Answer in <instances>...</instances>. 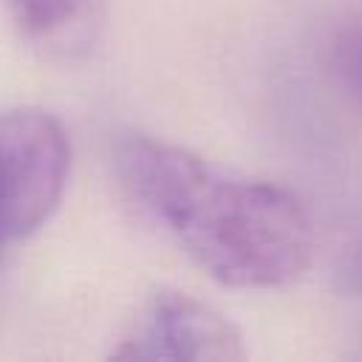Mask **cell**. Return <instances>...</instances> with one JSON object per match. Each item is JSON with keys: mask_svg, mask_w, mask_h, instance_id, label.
Listing matches in <instances>:
<instances>
[{"mask_svg": "<svg viewBox=\"0 0 362 362\" xmlns=\"http://www.w3.org/2000/svg\"><path fill=\"white\" fill-rule=\"evenodd\" d=\"M113 161L130 201L221 286L277 288L308 269L314 229L291 189L144 133L122 136Z\"/></svg>", "mask_w": 362, "mask_h": 362, "instance_id": "6da1fadb", "label": "cell"}, {"mask_svg": "<svg viewBox=\"0 0 362 362\" xmlns=\"http://www.w3.org/2000/svg\"><path fill=\"white\" fill-rule=\"evenodd\" d=\"M71 175V139L42 107L0 110V246L34 235L57 212Z\"/></svg>", "mask_w": 362, "mask_h": 362, "instance_id": "7a4b0ae2", "label": "cell"}, {"mask_svg": "<svg viewBox=\"0 0 362 362\" xmlns=\"http://www.w3.org/2000/svg\"><path fill=\"white\" fill-rule=\"evenodd\" d=\"M136 362H235L246 356L240 331L209 303L161 288L133 317L110 351Z\"/></svg>", "mask_w": 362, "mask_h": 362, "instance_id": "3957f363", "label": "cell"}, {"mask_svg": "<svg viewBox=\"0 0 362 362\" xmlns=\"http://www.w3.org/2000/svg\"><path fill=\"white\" fill-rule=\"evenodd\" d=\"M8 6L28 37L59 51L88 45L102 11V0H8Z\"/></svg>", "mask_w": 362, "mask_h": 362, "instance_id": "277c9868", "label": "cell"}, {"mask_svg": "<svg viewBox=\"0 0 362 362\" xmlns=\"http://www.w3.org/2000/svg\"><path fill=\"white\" fill-rule=\"evenodd\" d=\"M325 65L334 82L362 107V8L334 25L325 42Z\"/></svg>", "mask_w": 362, "mask_h": 362, "instance_id": "5b68a950", "label": "cell"}, {"mask_svg": "<svg viewBox=\"0 0 362 362\" xmlns=\"http://www.w3.org/2000/svg\"><path fill=\"white\" fill-rule=\"evenodd\" d=\"M339 274H342V283H345L348 291H359L362 294V246H356L348 255V260H345Z\"/></svg>", "mask_w": 362, "mask_h": 362, "instance_id": "8992f818", "label": "cell"}, {"mask_svg": "<svg viewBox=\"0 0 362 362\" xmlns=\"http://www.w3.org/2000/svg\"><path fill=\"white\" fill-rule=\"evenodd\" d=\"M0 249H3V246H0Z\"/></svg>", "mask_w": 362, "mask_h": 362, "instance_id": "52a82bcc", "label": "cell"}]
</instances>
